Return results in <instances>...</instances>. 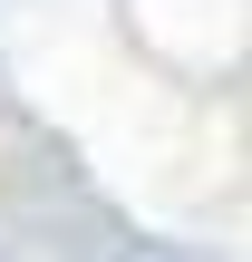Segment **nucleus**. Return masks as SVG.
Returning a JSON list of instances; mask_svg holds the SVG:
<instances>
[{
  "instance_id": "f257e3e1",
  "label": "nucleus",
  "mask_w": 252,
  "mask_h": 262,
  "mask_svg": "<svg viewBox=\"0 0 252 262\" xmlns=\"http://www.w3.org/2000/svg\"><path fill=\"white\" fill-rule=\"evenodd\" d=\"M146 262H185V253H146Z\"/></svg>"
}]
</instances>
